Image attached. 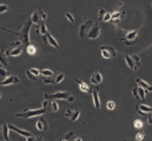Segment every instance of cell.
<instances>
[{
	"mask_svg": "<svg viewBox=\"0 0 152 141\" xmlns=\"http://www.w3.org/2000/svg\"><path fill=\"white\" fill-rule=\"evenodd\" d=\"M32 20L29 18L26 23H24V26L22 27V29H21V32L20 33H16V32H10V33H12V34H16L20 39L18 40H21L22 42V44L24 45V46H27V45H29L31 44V39H29V31H31V26H32Z\"/></svg>",
	"mask_w": 152,
	"mask_h": 141,
	"instance_id": "1",
	"label": "cell"
},
{
	"mask_svg": "<svg viewBox=\"0 0 152 141\" xmlns=\"http://www.w3.org/2000/svg\"><path fill=\"white\" fill-rule=\"evenodd\" d=\"M44 99H50V100H65V101H68V102H74L75 101V97L73 95H71L67 91H56L51 95H48L45 94L44 95Z\"/></svg>",
	"mask_w": 152,
	"mask_h": 141,
	"instance_id": "2",
	"label": "cell"
},
{
	"mask_svg": "<svg viewBox=\"0 0 152 141\" xmlns=\"http://www.w3.org/2000/svg\"><path fill=\"white\" fill-rule=\"evenodd\" d=\"M48 108H42V110H26L21 113H17L16 117L18 118H33V117H38V116H42V114L46 113Z\"/></svg>",
	"mask_w": 152,
	"mask_h": 141,
	"instance_id": "3",
	"label": "cell"
},
{
	"mask_svg": "<svg viewBox=\"0 0 152 141\" xmlns=\"http://www.w3.org/2000/svg\"><path fill=\"white\" fill-rule=\"evenodd\" d=\"M100 53H101V56H102L105 60H111V58H115L117 56L116 49L112 45H107V44L100 47Z\"/></svg>",
	"mask_w": 152,
	"mask_h": 141,
	"instance_id": "4",
	"label": "cell"
},
{
	"mask_svg": "<svg viewBox=\"0 0 152 141\" xmlns=\"http://www.w3.org/2000/svg\"><path fill=\"white\" fill-rule=\"evenodd\" d=\"M48 17V15L42 10V9H38L35 12H33V15L31 16V20L33 23L37 24V27H40V24L43 23V21H45Z\"/></svg>",
	"mask_w": 152,
	"mask_h": 141,
	"instance_id": "5",
	"label": "cell"
},
{
	"mask_svg": "<svg viewBox=\"0 0 152 141\" xmlns=\"http://www.w3.org/2000/svg\"><path fill=\"white\" fill-rule=\"evenodd\" d=\"M94 24H95V23H94L93 21H90V20H88V21H85L84 23H82L80 27H79V33H78L79 38H86L88 33L90 32V29L93 28Z\"/></svg>",
	"mask_w": 152,
	"mask_h": 141,
	"instance_id": "6",
	"label": "cell"
},
{
	"mask_svg": "<svg viewBox=\"0 0 152 141\" xmlns=\"http://www.w3.org/2000/svg\"><path fill=\"white\" fill-rule=\"evenodd\" d=\"M100 33H101L100 26H99L97 23H95V24L93 26V28L90 29V32L88 33L86 38H88V39H91V40H94V39H97V38L100 37Z\"/></svg>",
	"mask_w": 152,
	"mask_h": 141,
	"instance_id": "7",
	"label": "cell"
},
{
	"mask_svg": "<svg viewBox=\"0 0 152 141\" xmlns=\"http://www.w3.org/2000/svg\"><path fill=\"white\" fill-rule=\"evenodd\" d=\"M146 90L144 88H141V86H135V88H133V96L136 99V100H144L145 99V96H146Z\"/></svg>",
	"mask_w": 152,
	"mask_h": 141,
	"instance_id": "8",
	"label": "cell"
},
{
	"mask_svg": "<svg viewBox=\"0 0 152 141\" xmlns=\"http://www.w3.org/2000/svg\"><path fill=\"white\" fill-rule=\"evenodd\" d=\"M65 116H66L67 118H69L71 122H75V121L79 118V116H80V110H78V108H74V110H66Z\"/></svg>",
	"mask_w": 152,
	"mask_h": 141,
	"instance_id": "9",
	"label": "cell"
},
{
	"mask_svg": "<svg viewBox=\"0 0 152 141\" xmlns=\"http://www.w3.org/2000/svg\"><path fill=\"white\" fill-rule=\"evenodd\" d=\"M135 110H136L139 113H140V114H142V116H147V114L152 113V107L148 106V105H145V104L136 105V106H135Z\"/></svg>",
	"mask_w": 152,
	"mask_h": 141,
	"instance_id": "10",
	"label": "cell"
},
{
	"mask_svg": "<svg viewBox=\"0 0 152 141\" xmlns=\"http://www.w3.org/2000/svg\"><path fill=\"white\" fill-rule=\"evenodd\" d=\"M101 82H102V75H101V73L99 71H94L90 75V83L95 86H97Z\"/></svg>",
	"mask_w": 152,
	"mask_h": 141,
	"instance_id": "11",
	"label": "cell"
},
{
	"mask_svg": "<svg viewBox=\"0 0 152 141\" xmlns=\"http://www.w3.org/2000/svg\"><path fill=\"white\" fill-rule=\"evenodd\" d=\"M9 128H10V130H12V132H16L17 134H20V135H22L23 137H29V136H33L29 132H27V130H24V129H20V128H17L16 125H12V124H9Z\"/></svg>",
	"mask_w": 152,
	"mask_h": 141,
	"instance_id": "12",
	"label": "cell"
},
{
	"mask_svg": "<svg viewBox=\"0 0 152 141\" xmlns=\"http://www.w3.org/2000/svg\"><path fill=\"white\" fill-rule=\"evenodd\" d=\"M75 80V83L78 84V86H79V89L83 91V93H86V94H93V88H90L89 85H88L86 83H84V82H82V80H79V79H74Z\"/></svg>",
	"mask_w": 152,
	"mask_h": 141,
	"instance_id": "13",
	"label": "cell"
},
{
	"mask_svg": "<svg viewBox=\"0 0 152 141\" xmlns=\"http://www.w3.org/2000/svg\"><path fill=\"white\" fill-rule=\"evenodd\" d=\"M20 82L17 75H9L5 80H1V86H7L11 84H17Z\"/></svg>",
	"mask_w": 152,
	"mask_h": 141,
	"instance_id": "14",
	"label": "cell"
},
{
	"mask_svg": "<svg viewBox=\"0 0 152 141\" xmlns=\"http://www.w3.org/2000/svg\"><path fill=\"white\" fill-rule=\"evenodd\" d=\"M26 75H27V78L31 79V80H35L40 75V71L38 69V68H31L26 72Z\"/></svg>",
	"mask_w": 152,
	"mask_h": 141,
	"instance_id": "15",
	"label": "cell"
},
{
	"mask_svg": "<svg viewBox=\"0 0 152 141\" xmlns=\"http://www.w3.org/2000/svg\"><path fill=\"white\" fill-rule=\"evenodd\" d=\"M137 34H139V31H137V29H134V31H132V32H129L128 34H126V37L124 38V39H123L122 42H124V43H126V42H128V43H129V42H132V43L134 44V43H135L134 40L136 39Z\"/></svg>",
	"mask_w": 152,
	"mask_h": 141,
	"instance_id": "16",
	"label": "cell"
},
{
	"mask_svg": "<svg viewBox=\"0 0 152 141\" xmlns=\"http://www.w3.org/2000/svg\"><path fill=\"white\" fill-rule=\"evenodd\" d=\"M35 126H37V129L40 130V132H48V129H49V124L44 118H40L39 121H38Z\"/></svg>",
	"mask_w": 152,
	"mask_h": 141,
	"instance_id": "17",
	"label": "cell"
},
{
	"mask_svg": "<svg viewBox=\"0 0 152 141\" xmlns=\"http://www.w3.org/2000/svg\"><path fill=\"white\" fill-rule=\"evenodd\" d=\"M93 102H94V107L96 110H100V96H99V90H97V88H94L93 89Z\"/></svg>",
	"mask_w": 152,
	"mask_h": 141,
	"instance_id": "18",
	"label": "cell"
},
{
	"mask_svg": "<svg viewBox=\"0 0 152 141\" xmlns=\"http://www.w3.org/2000/svg\"><path fill=\"white\" fill-rule=\"evenodd\" d=\"M135 83H136L139 86L144 88L147 93H152V85H150V84L146 83L145 80H142V79H140V78H136V79H135Z\"/></svg>",
	"mask_w": 152,
	"mask_h": 141,
	"instance_id": "19",
	"label": "cell"
},
{
	"mask_svg": "<svg viewBox=\"0 0 152 141\" xmlns=\"http://www.w3.org/2000/svg\"><path fill=\"white\" fill-rule=\"evenodd\" d=\"M23 46H24V45H21V46H18V47H16V49H10V50H7L6 54H7L9 56H12V57H17V56H20V55L22 54Z\"/></svg>",
	"mask_w": 152,
	"mask_h": 141,
	"instance_id": "20",
	"label": "cell"
},
{
	"mask_svg": "<svg viewBox=\"0 0 152 141\" xmlns=\"http://www.w3.org/2000/svg\"><path fill=\"white\" fill-rule=\"evenodd\" d=\"M125 62H126V65H128V67L133 71H137L136 68V63H135V60L133 58V56H129V55H125Z\"/></svg>",
	"mask_w": 152,
	"mask_h": 141,
	"instance_id": "21",
	"label": "cell"
},
{
	"mask_svg": "<svg viewBox=\"0 0 152 141\" xmlns=\"http://www.w3.org/2000/svg\"><path fill=\"white\" fill-rule=\"evenodd\" d=\"M44 37L46 38V43H48V44H50V45H51L53 47H55V49H58V43L56 42V39H55V38H54L51 34L48 33V34L44 35Z\"/></svg>",
	"mask_w": 152,
	"mask_h": 141,
	"instance_id": "22",
	"label": "cell"
},
{
	"mask_svg": "<svg viewBox=\"0 0 152 141\" xmlns=\"http://www.w3.org/2000/svg\"><path fill=\"white\" fill-rule=\"evenodd\" d=\"M124 16V12H119V11H115L112 14V22H115V23H117V22H119L121 21V18Z\"/></svg>",
	"mask_w": 152,
	"mask_h": 141,
	"instance_id": "23",
	"label": "cell"
},
{
	"mask_svg": "<svg viewBox=\"0 0 152 141\" xmlns=\"http://www.w3.org/2000/svg\"><path fill=\"white\" fill-rule=\"evenodd\" d=\"M1 129H3V135H4L5 141H10V140H9V130H10L9 124H7V123H4L3 126H1Z\"/></svg>",
	"mask_w": 152,
	"mask_h": 141,
	"instance_id": "24",
	"label": "cell"
},
{
	"mask_svg": "<svg viewBox=\"0 0 152 141\" xmlns=\"http://www.w3.org/2000/svg\"><path fill=\"white\" fill-rule=\"evenodd\" d=\"M26 50H27V53H28V55H35V53H37V49H35V46L34 45H32V44H29V45H27L26 46Z\"/></svg>",
	"mask_w": 152,
	"mask_h": 141,
	"instance_id": "25",
	"label": "cell"
},
{
	"mask_svg": "<svg viewBox=\"0 0 152 141\" xmlns=\"http://www.w3.org/2000/svg\"><path fill=\"white\" fill-rule=\"evenodd\" d=\"M40 74L43 77H53L54 75V71H51V69H42Z\"/></svg>",
	"mask_w": 152,
	"mask_h": 141,
	"instance_id": "26",
	"label": "cell"
},
{
	"mask_svg": "<svg viewBox=\"0 0 152 141\" xmlns=\"http://www.w3.org/2000/svg\"><path fill=\"white\" fill-rule=\"evenodd\" d=\"M50 108H51L53 112H57V111H58V104H57L56 100H54V101L50 102Z\"/></svg>",
	"mask_w": 152,
	"mask_h": 141,
	"instance_id": "27",
	"label": "cell"
},
{
	"mask_svg": "<svg viewBox=\"0 0 152 141\" xmlns=\"http://www.w3.org/2000/svg\"><path fill=\"white\" fill-rule=\"evenodd\" d=\"M105 15H106V10H105V9H100V10H99V14H97V18H99L100 21H102L104 17H105Z\"/></svg>",
	"mask_w": 152,
	"mask_h": 141,
	"instance_id": "28",
	"label": "cell"
},
{
	"mask_svg": "<svg viewBox=\"0 0 152 141\" xmlns=\"http://www.w3.org/2000/svg\"><path fill=\"white\" fill-rule=\"evenodd\" d=\"M133 124H134L135 129H142V122H141L140 119H135Z\"/></svg>",
	"mask_w": 152,
	"mask_h": 141,
	"instance_id": "29",
	"label": "cell"
},
{
	"mask_svg": "<svg viewBox=\"0 0 152 141\" xmlns=\"http://www.w3.org/2000/svg\"><path fill=\"white\" fill-rule=\"evenodd\" d=\"M63 78H65V74H63V73H58L56 75V78H55V84H60L63 80Z\"/></svg>",
	"mask_w": 152,
	"mask_h": 141,
	"instance_id": "30",
	"label": "cell"
},
{
	"mask_svg": "<svg viewBox=\"0 0 152 141\" xmlns=\"http://www.w3.org/2000/svg\"><path fill=\"white\" fill-rule=\"evenodd\" d=\"M43 82L45 84H55V79H53L51 77H43Z\"/></svg>",
	"mask_w": 152,
	"mask_h": 141,
	"instance_id": "31",
	"label": "cell"
},
{
	"mask_svg": "<svg viewBox=\"0 0 152 141\" xmlns=\"http://www.w3.org/2000/svg\"><path fill=\"white\" fill-rule=\"evenodd\" d=\"M106 107H107V110H110V111H113L116 108V104H115V101H108L107 104H106Z\"/></svg>",
	"mask_w": 152,
	"mask_h": 141,
	"instance_id": "32",
	"label": "cell"
},
{
	"mask_svg": "<svg viewBox=\"0 0 152 141\" xmlns=\"http://www.w3.org/2000/svg\"><path fill=\"white\" fill-rule=\"evenodd\" d=\"M0 75H1V80H5L7 78V71L5 68H0Z\"/></svg>",
	"mask_w": 152,
	"mask_h": 141,
	"instance_id": "33",
	"label": "cell"
},
{
	"mask_svg": "<svg viewBox=\"0 0 152 141\" xmlns=\"http://www.w3.org/2000/svg\"><path fill=\"white\" fill-rule=\"evenodd\" d=\"M144 137H145V133H144V132H139V133L136 134V136H135L136 141H142Z\"/></svg>",
	"mask_w": 152,
	"mask_h": 141,
	"instance_id": "34",
	"label": "cell"
},
{
	"mask_svg": "<svg viewBox=\"0 0 152 141\" xmlns=\"http://www.w3.org/2000/svg\"><path fill=\"white\" fill-rule=\"evenodd\" d=\"M133 58L135 60V63H136V68L139 69V68H140V66H141V62H140V57H139V55H134V56H133Z\"/></svg>",
	"mask_w": 152,
	"mask_h": 141,
	"instance_id": "35",
	"label": "cell"
},
{
	"mask_svg": "<svg viewBox=\"0 0 152 141\" xmlns=\"http://www.w3.org/2000/svg\"><path fill=\"white\" fill-rule=\"evenodd\" d=\"M112 20V14H110V12H106V15H105V17H104V22H110Z\"/></svg>",
	"mask_w": 152,
	"mask_h": 141,
	"instance_id": "36",
	"label": "cell"
},
{
	"mask_svg": "<svg viewBox=\"0 0 152 141\" xmlns=\"http://www.w3.org/2000/svg\"><path fill=\"white\" fill-rule=\"evenodd\" d=\"M7 5L6 4H1V5H0V12H1V14H4V12H6L7 11Z\"/></svg>",
	"mask_w": 152,
	"mask_h": 141,
	"instance_id": "37",
	"label": "cell"
},
{
	"mask_svg": "<svg viewBox=\"0 0 152 141\" xmlns=\"http://www.w3.org/2000/svg\"><path fill=\"white\" fill-rule=\"evenodd\" d=\"M66 18H67V20H68L71 23H73V22H74V17H73V16L69 14V12H66Z\"/></svg>",
	"mask_w": 152,
	"mask_h": 141,
	"instance_id": "38",
	"label": "cell"
},
{
	"mask_svg": "<svg viewBox=\"0 0 152 141\" xmlns=\"http://www.w3.org/2000/svg\"><path fill=\"white\" fill-rule=\"evenodd\" d=\"M50 104H49V101H48V99H44V101H43V108H48V106H49Z\"/></svg>",
	"mask_w": 152,
	"mask_h": 141,
	"instance_id": "39",
	"label": "cell"
},
{
	"mask_svg": "<svg viewBox=\"0 0 152 141\" xmlns=\"http://www.w3.org/2000/svg\"><path fill=\"white\" fill-rule=\"evenodd\" d=\"M147 122H148V124H152V116H151V113L147 114Z\"/></svg>",
	"mask_w": 152,
	"mask_h": 141,
	"instance_id": "40",
	"label": "cell"
},
{
	"mask_svg": "<svg viewBox=\"0 0 152 141\" xmlns=\"http://www.w3.org/2000/svg\"><path fill=\"white\" fill-rule=\"evenodd\" d=\"M27 139V141H35V139H38V137H35V136H29V137H26Z\"/></svg>",
	"mask_w": 152,
	"mask_h": 141,
	"instance_id": "41",
	"label": "cell"
},
{
	"mask_svg": "<svg viewBox=\"0 0 152 141\" xmlns=\"http://www.w3.org/2000/svg\"><path fill=\"white\" fill-rule=\"evenodd\" d=\"M73 141H83V140H82L80 137H74V139H73Z\"/></svg>",
	"mask_w": 152,
	"mask_h": 141,
	"instance_id": "42",
	"label": "cell"
},
{
	"mask_svg": "<svg viewBox=\"0 0 152 141\" xmlns=\"http://www.w3.org/2000/svg\"><path fill=\"white\" fill-rule=\"evenodd\" d=\"M60 141H68V140H66V139H63V137H62V139H61Z\"/></svg>",
	"mask_w": 152,
	"mask_h": 141,
	"instance_id": "43",
	"label": "cell"
},
{
	"mask_svg": "<svg viewBox=\"0 0 152 141\" xmlns=\"http://www.w3.org/2000/svg\"><path fill=\"white\" fill-rule=\"evenodd\" d=\"M123 141H133V140H129V139H124Z\"/></svg>",
	"mask_w": 152,
	"mask_h": 141,
	"instance_id": "44",
	"label": "cell"
}]
</instances>
